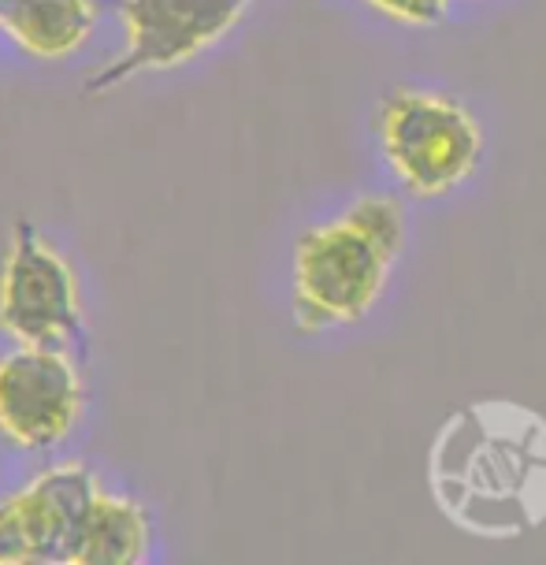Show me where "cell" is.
<instances>
[{
	"label": "cell",
	"mask_w": 546,
	"mask_h": 565,
	"mask_svg": "<svg viewBox=\"0 0 546 565\" xmlns=\"http://www.w3.org/2000/svg\"><path fill=\"white\" fill-rule=\"evenodd\" d=\"M0 328L19 347H75L86 339L75 271L30 220H15L0 265Z\"/></svg>",
	"instance_id": "cell-2"
},
{
	"label": "cell",
	"mask_w": 546,
	"mask_h": 565,
	"mask_svg": "<svg viewBox=\"0 0 546 565\" xmlns=\"http://www.w3.org/2000/svg\"><path fill=\"white\" fill-rule=\"evenodd\" d=\"M249 4L253 0H124L127 53L100 67L83 89L108 94L141 71L186 64L216 45Z\"/></svg>",
	"instance_id": "cell-4"
},
{
	"label": "cell",
	"mask_w": 546,
	"mask_h": 565,
	"mask_svg": "<svg viewBox=\"0 0 546 565\" xmlns=\"http://www.w3.org/2000/svg\"><path fill=\"white\" fill-rule=\"evenodd\" d=\"M94 0H0V26L26 53L60 60L94 34Z\"/></svg>",
	"instance_id": "cell-7"
},
{
	"label": "cell",
	"mask_w": 546,
	"mask_h": 565,
	"mask_svg": "<svg viewBox=\"0 0 546 565\" xmlns=\"http://www.w3.org/2000/svg\"><path fill=\"white\" fill-rule=\"evenodd\" d=\"M368 4L402 19V23H439L450 0H368Z\"/></svg>",
	"instance_id": "cell-10"
},
{
	"label": "cell",
	"mask_w": 546,
	"mask_h": 565,
	"mask_svg": "<svg viewBox=\"0 0 546 565\" xmlns=\"http://www.w3.org/2000/svg\"><path fill=\"white\" fill-rule=\"evenodd\" d=\"M379 141L394 175L417 198H442L469 179L483 135L458 100L398 89L379 108Z\"/></svg>",
	"instance_id": "cell-1"
},
{
	"label": "cell",
	"mask_w": 546,
	"mask_h": 565,
	"mask_svg": "<svg viewBox=\"0 0 546 565\" xmlns=\"http://www.w3.org/2000/svg\"><path fill=\"white\" fill-rule=\"evenodd\" d=\"M83 417V376L64 347H19L0 361V436L49 450Z\"/></svg>",
	"instance_id": "cell-6"
},
{
	"label": "cell",
	"mask_w": 546,
	"mask_h": 565,
	"mask_svg": "<svg viewBox=\"0 0 546 565\" xmlns=\"http://www.w3.org/2000/svg\"><path fill=\"white\" fill-rule=\"evenodd\" d=\"M390 257L361 235L346 216L309 231L295 257V312L298 328L320 331L350 324L376 306Z\"/></svg>",
	"instance_id": "cell-3"
},
{
	"label": "cell",
	"mask_w": 546,
	"mask_h": 565,
	"mask_svg": "<svg viewBox=\"0 0 546 565\" xmlns=\"http://www.w3.org/2000/svg\"><path fill=\"white\" fill-rule=\"evenodd\" d=\"M146 510L130 499L100 491L75 536L67 565H135L146 558Z\"/></svg>",
	"instance_id": "cell-8"
},
{
	"label": "cell",
	"mask_w": 546,
	"mask_h": 565,
	"mask_svg": "<svg viewBox=\"0 0 546 565\" xmlns=\"http://www.w3.org/2000/svg\"><path fill=\"white\" fill-rule=\"evenodd\" d=\"M346 220L361 235H368L390 260L398 257L402 238H406V224H402V205L394 198H361L357 205L346 212Z\"/></svg>",
	"instance_id": "cell-9"
},
{
	"label": "cell",
	"mask_w": 546,
	"mask_h": 565,
	"mask_svg": "<svg viewBox=\"0 0 546 565\" xmlns=\"http://www.w3.org/2000/svg\"><path fill=\"white\" fill-rule=\"evenodd\" d=\"M100 483L83 461H67L0 502V565H67Z\"/></svg>",
	"instance_id": "cell-5"
}]
</instances>
